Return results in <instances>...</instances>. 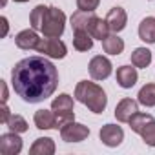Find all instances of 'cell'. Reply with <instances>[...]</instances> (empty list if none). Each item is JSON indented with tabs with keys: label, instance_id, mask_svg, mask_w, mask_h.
Returning a JSON list of instances; mask_svg holds the SVG:
<instances>
[{
	"label": "cell",
	"instance_id": "obj_12",
	"mask_svg": "<svg viewBox=\"0 0 155 155\" xmlns=\"http://www.w3.org/2000/svg\"><path fill=\"white\" fill-rule=\"evenodd\" d=\"M38 42H40V37L37 35V31H35L33 28H31V29H24V31H20V33L15 37L17 48H20V49H24V51L37 49Z\"/></svg>",
	"mask_w": 155,
	"mask_h": 155
},
{
	"label": "cell",
	"instance_id": "obj_24",
	"mask_svg": "<svg viewBox=\"0 0 155 155\" xmlns=\"http://www.w3.org/2000/svg\"><path fill=\"white\" fill-rule=\"evenodd\" d=\"M46 11H48V6H44V4L37 6V8L31 11V15H29V24H31V28H33L35 31H40V29H42V22H44Z\"/></svg>",
	"mask_w": 155,
	"mask_h": 155
},
{
	"label": "cell",
	"instance_id": "obj_31",
	"mask_svg": "<svg viewBox=\"0 0 155 155\" xmlns=\"http://www.w3.org/2000/svg\"><path fill=\"white\" fill-rule=\"evenodd\" d=\"M15 2H18V4H24V2H29V0H15Z\"/></svg>",
	"mask_w": 155,
	"mask_h": 155
},
{
	"label": "cell",
	"instance_id": "obj_17",
	"mask_svg": "<svg viewBox=\"0 0 155 155\" xmlns=\"http://www.w3.org/2000/svg\"><path fill=\"white\" fill-rule=\"evenodd\" d=\"M31 155H53L55 153V142L49 137H40L33 142V146L29 148Z\"/></svg>",
	"mask_w": 155,
	"mask_h": 155
},
{
	"label": "cell",
	"instance_id": "obj_11",
	"mask_svg": "<svg viewBox=\"0 0 155 155\" xmlns=\"http://www.w3.org/2000/svg\"><path fill=\"white\" fill-rule=\"evenodd\" d=\"M139 111V101L133 99H122L115 108V117L119 122H130V119Z\"/></svg>",
	"mask_w": 155,
	"mask_h": 155
},
{
	"label": "cell",
	"instance_id": "obj_21",
	"mask_svg": "<svg viewBox=\"0 0 155 155\" xmlns=\"http://www.w3.org/2000/svg\"><path fill=\"white\" fill-rule=\"evenodd\" d=\"M139 99V104H142V106H146V108H153L155 106V84L153 82H148V84H144L140 90H139V95H137Z\"/></svg>",
	"mask_w": 155,
	"mask_h": 155
},
{
	"label": "cell",
	"instance_id": "obj_6",
	"mask_svg": "<svg viewBox=\"0 0 155 155\" xmlns=\"http://www.w3.org/2000/svg\"><path fill=\"white\" fill-rule=\"evenodd\" d=\"M88 135H90V128L81 122H75V120L60 128V139L64 142H82L88 139Z\"/></svg>",
	"mask_w": 155,
	"mask_h": 155
},
{
	"label": "cell",
	"instance_id": "obj_2",
	"mask_svg": "<svg viewBox=\"0 0 155 155\" xmlns=\"http://www.w3.org/2000/svg\"><path fill=\"white\" fill-rule=\"evenodd\" d=\"M75 99L93 113H102L108 106L106 91L91 81H81L75 86Z\"/></svg>",
	"mask_w": 155,
	"mask_h": 155
},
{
	"label": "cell",
	"instance_id": "obj_22",
	"mask_svg": "<svg viewBox=\"0 0 155 155\" xmlns=\"http://www.w3.org/2000/svg\"><path fill=\"white\" fill-rule=\"evenodd\" d=\"M151 62V51L148 48H137L131 53V64L135 68H148Z\"/></svg>",
	"mask_w": 155,
	"mask_h": 155
},
{
	"label": "cell",
	"instance_id": "obj_20",
	"mask_svg": "<svg viewBox=\"0 0 155 155\" xmlns=\"http://www.w3.org/2000/svg\"><path fill=\"white\" fill-rule=\"evenodd\" d=\"M73 48L77 51H90L93 48V37L90 31H75L73 33Z\"/></svg>",
	"mask_w": 155,
	"mask_h": 155
},
{
	"label": "cell",
	"instance_id": "obj_25",
	"mask_svg": "<svg viewBox=\"0 0 155 155\" xmlns=\"http://www.w3.org/2000/svg\"><path fill=\"white\" fill-rule=\"evenodd\" d=\"M6 126H8L11 131H15V133H24V131H28V122H26V119H24L22 115H11Z\"/></svg>",
	"mask_w": 155,
	"mask_h": 155
},
{
	"label": "cell",
	"instance_id": "obj_13",
	"mask_svg": "<svg viewBox=\"0 0 155 155\" xmlns=\"http://www.w3.org/2000/svg\"><path fill=\"white\" fill-rule=\"evenodd\" d=\"M35 126L38 130H58V122H57V115L53 110H38L33 117Z\"/></svg>",
	"mask_w": 155,
	"mask_h": 155
},
{
	"label": "cell",
	"instance_id": "obj_28",
	"mask_svg": "<svg viewBox=\"0 0 155 155\" xmlns=\"http://www.w3.org/2000/svg\"><path fill=\"white\" fill-rule=\"evenodd\" d=\"M9 117H11V113H9V108H8V104L4 102V104H2V119H0V122H2V124H8Z\"/></svg>",
	"mask_w": 155,
	"mask_h": 155
},
{
	"label": "cell",
	"instance_id": "obj_5",
	"mask_svg": "<svg viewBox=\"0 0 155 155\" xmlns=\"http://www.w3.org/2000/svg\"><path fill=\"white\" fill-rule=\"evenodd\" d=\"M37 51L44 57H49V58H64L68 49H66V44L57 38V37H44L40 38L38 46H37Z\"/></svg>",
	"mask_w": 155,
	"mask_h": 155
},
{
	"label": "cell",
	"instance_id": "obj_9",
	"mask_svg": "<svg viewBox=\"0 0 155 155\" xmlns=\"http://www.w3.org/2000/svg\"><path fill=\"white\" fill-rule=\"evenodd\" d=\"M20 133L9 131L0 135V153L4 155H17L22 151V139L18 137Z\"/></svg>",
	"mask_w": 155,
	"mask_h": 155
},
{
	"label": "cell",
	"instance_id": "obj_1",
	"mask_svg": "<svg viewBox=\"0 0 155 155\" xmlns=\"http://www.w3.org/2000/svg\"><path fill=\"white\" fill-rule=\"evenodd\" d=\"M11 84L15 93L29 104L49 99L58 86V71L48 57H28L11 69Z\"/></svg>",
	"mask_w": 155,
	"mask_h": 155
},
{
	"label": "cell",
	"instance_id": "obj_14",
	"mask_svg": "<svg viewBox=\"0 0 155 155\" xmlns=\"http://www.w3.org/2000/svg\"><path fill=\"white\" fill-rule=\"evenodd\" d=\"M95 17H97L95 11H81V9L75 11L71 15V18H69L73 31H88Z\"/></svg>",
	"mask_w": 155,
	"mask_h": 155
},
{
	"label": "cell",
	"instance_id": "obj_27",
	"mask_svg": "<svg viewBox=\"0 0 155 155\" xmlns=\"http://www.w3.org/2000/svg\"><path fill=\"white\" fill-rule=\"evenodd\" d=\"M101 4V0H77V8L81 11H95Z\"/></svg>",
	"mask_w": 155,
	"mask_h": 155
},
{
	"label": "cell",
	"instance_id": "obj_3",
	"mask_svg": "<svg viewBox=\"0 0 155 155\" xmlns=\"http://www.w3.org/2000/svg\"><path fill=\"white\" fill-rule=\"evenodd\" d=\"M64 28H66V15L62 9L58 8H53L49 6L48 11H46V17H44V22H42V35L44 37H60L64 33Z\"/></svg>",
	"mask_w": 155,
	"mask_h": 155
},
{
	"label": "cell",
	"instance_id": "obj_32",
	"mask_svg": "<svg viewBox=\"0 0 155 155\" xmlns=\"http://www.w3.org/2000/svg\"><path fill=\"white\" fill-rule=\"evenodd\" d=\"M2 6H6V0H2Z\"/></svg>",
	"mask_w": 155,
	"mask_h": 155
},
{
	"label": "cell",
	"instance_id": "obj_26",
	"mask_svg": "<svg viewBox=\"0 0 155 155\" xmlns=\"http://www.w3.org/2000/svg\"><path fill=\"white\" fill-rule=\"evenodd\" d=\"M140 137H142L144 144H148V146H155V119L150 120V122L144 126V130L140 131Z\"/></svg>",
	"mask_w": 155,
	"mask_h": 155
},
{
	"label": "cell",
	"instance_id": "obj_30",
	"mask_svg": "<svg viewBox=\"0 0 155 155\" xmlns=\"http://www.w3.org/2000/svg\"><path fill=\"white\" fill-rule=\"evenodd\" d=\"M2 26H4V33H2V37H6V35H8V29H9V26H8V18H6V17H2Z\"/></svg>",
	"mask_w": 155,
	"mask_h": 155
},
{
	"label": "cell",
	"instance_id": "obj_7",
	"mask_svg": "<svg viewBox=\"0 0 155 155\" xmlns=\"http://www.w3.org/2000/svg\"><path fill=\"white\" fill-rule=\"evenodd\" d=\"M88 69H90V75H91L93 81H106L108 77L111 75V71H113V66H111L108 57L97 55V57H93L90 60Z\"/></svg>",
	"mask_w": 155,
	"mask_h": 155
},
{
	"label": "cell",
	"instance_id": "obj_23",
	"mask_svg": "<svg viewBox=\"0 0 155 155\" xmlns=\"http://www.w3.org/2000/svg\"><path fill=\"white\" fill-rule=\"evenodd\" d=\"M150 120H153V117H151L150 113H140V111H137V113L130 119V122H128V124H130V128H131L135 133H139V135H140V131L144 130V126H146Z\"/></svg>",
	"mask_w": 155,
	"mask_h": 155
},
{
	"label": "cell",
	"instance_id": "obj_29",
	"mask_svg": "<svg viewBox=\"0 0 155 155\" xmlns=\"http://www.w3.org/2000/svg\"><path fill=\"white\" fill-rule=\"evenodd\" d=\"M0 86H2V104H4V102H8V86L4 81H0Z\"/></svg>",
	"mask_w": 155,
	"mask_h": 155
},
{
	"label": "cell",
	"instance_id": "obj_4",
	"mask_svg": "<svg viewBox=\"0 0 155 155\" xmlns=\"http://www.w3.org/2000/svg\"><path fill=\"white\" fill-rule=\"evenodd\" d=\"M51 110L55 111L57 115V122H58V128L66 126L68 122L75 120V110H73V99L68 95V93H60L58 97L53 99L51 102Z\"/></svg>",
	"mask_w": 155,
	"mask_h": 155
},
{
	"label": "cell",
	"instance_id": "obj_15",
	"mask_svg": "<svg viewBox=\"0 0 155 155\" xmlns=\"http://www.w3.org/2000/svg\"><path fill=\"white\" fill-rule=\"evenodd\" d=\"M106 20H108L110 29H111L113 33H119V31H122V29L126 28V24H128V15H126V11H124L122 8H111V9L108 11Z\"/></svg>",
	"mask_w": 155,
	"mask_h": 155
},
{
	"label": "cell",
	"instance_id": "obj_18",
	"mask_svg": "<svg viewBox=\"0 0 155 155\" xmlns=\"http://www.w3.org/2000/svg\"><path fill=\"white\" fill-rule=\"evenodd\" d=\"M90 35L93 37V38H97V40H104L108 35H110V26H108V20L106 18H99V17H95L93 18V22H91V26H90Z\"/></svg>",
	"mask_w": 155,
	"mask_h": 155
},
{
	"label": "cell",
	"instance_id": "obj_8",
	"mask_svg": "<svg viewBox=\"0 0 155 155\" xmlns=\"http://www.w3.org/2000/svg\"><path fill=\"white\" fill-rule=\"evenodd\" d=\"M99 137H101V142H102L104 146H108V148H117V146L124 140V131H122V128L117 126V124H104V126L101 128Z\"/></svg>",
	"mask_w": 155,
	"mask_h": 155
},
{
	"label": "cell",
	"instance_id": "obj_16",
	"mask_svg": "<svg viewBox=\"0 0 155 155\" xmlns=\"http://www.w3.org/2000/svg\"><path fill=\"white\" fill-rule=\"evenodd\" d=\"M139 38L146 44H155V17H146L139 24Z\"/></svg>",
	"mask_w": 155,
	"mask_h": 155
},
{
	"label": "cell",
	"instance_id": "obj_10",
	"mask_svg": "<svg viewBox=\"0 0 155 155\" xmlns=\"http://www.w3.org/2000/svg\"><path fill=\"white\" fill-rule=\"evenodd\" d=\"M139 81V73H137V68L133 66H120L117 68V84L124 90H130L137 84Z\"/></svg>",
	"mask_w": 155,
	"mask_h": 155
},
{
	"label": "cell",
	"instance_id": "obj_19",
	"mask_svg": "<svg viewBox=\"0 0 155 155\" xmlns=\"http://www.w3.org/2000/svg\"><path fill=\"white\" fill-rule=\"evenodd\" d=\"M102 49L108 53V55H120L124 51V40L120 37H117V33L113 35H108L104 40H102Z\"/></svg>",
	"mask_w": 155,
	"mask_h": 155
}]
</instances>
